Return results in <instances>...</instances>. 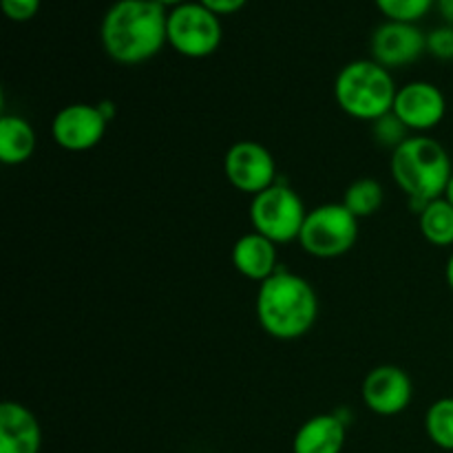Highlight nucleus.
Instances as JSON below:
<instances>
[{
  "instance_id": "1",
  "label": "nucleus",
  "mask_w": 453,
  "mask_h": 453,
  "mask_svg": "<svg viewBox=\"0 0 453 453\" xmlns=\"http://www.w3.org/2000/svg\"><path fill=\"white\" fill-rule=\"evenodd\" d=\"M166 22L168 12L157 0H115L102 18V49L118 65H144L168 44Z\"/></svg>"
},
{
  "instance_id": "2",
  "label": "nucleus",
  "mask_w": 453,
  "mask_h": 453,
  "mask_svg": "<svg viewBox=\"0 0 453 453\" xmlns=\"http://www.w3.org/2000/svg\"><path fill=\"white\" fill-rule=\"evenodd\" d=\"M255 314L268 336L277 341H296L317 323V290L301 274L279 268L273 277L259 283Z\"/></svg>"
},
{
  "instance_id": "3",
  "label": "nucleus",
  "mask_w": 453,
  "mask_h": 453,
  "mask_svg": "<svg viewBox=\"0 0 453 453\" xmlns=\"http://www.w3.org/2000/svg\"><path fill=\"white\" fill-rule=\"evenodd\" d=\"M389 173L418 212L425 203L445 197L453 164L441 142L429 135H411L389 157Z\"/></svg>"
},
{
  "instance_id": "4",
  "label": "nucleus",
  "mask_w": 453,
  "mask_h": 453,
  "mask_svg": "<svg viewBox=\"0 0 453 453\" xmlns=\"http://www.w3.org/2000/svg\"><path fill=\"white\" fill-rule=\"evenodd\" d=\"M398 87L392 71L372 58L352 60L336 73L334 100L345 115L361 122H374L392 113Z\"/></svg>"
},
{
  "instance_id": "5",
  "label": "nucleus",
  "mask_w": 453,
  "mask_h": 453,
  "mask_svg": "<svg viewBox=\"0 0 453 453\" xmlns=\"http://www.w3.org/2000/svg\"><path fill=\"white\" fill-rule=\"evenodd\" d=\"M248 215L255 233L264 234L277 246H283V243L299 242L308 208L292 186L277 181L252 197Z\"/></svg>"
},
{
  "instance_id": "6",
  "label": "nucleus",
  "mask_w": 453,
  "mask_h": 453,
  "mask_svg": "<svg viewBox=\"0 0 453 453\" xmlns=\"http://www.w3.org/2000/svg\"><path fill=\"white\" fill-rule=\"evenodd\" d=\"M358 219L343 203H321L308 211L299 243L310 257L336 259L357 246Z\"/></svg>"
},
{
  "instance_id": "7",
  "label": "nucleus",
  "mask_w": 453,
  "mask_h": 453,
  "mask_svg": "<svg viewBox=\"0 0 453 453\" xmlns=\"http://www.w3.org/2000/svg\"><path fill=\"white\" fill-rule=\"evenodd\" d=\"M168 47L190 60H202L212 56L224 40L221 18L203 7L197 0L177 4L168 12L166 22Z\"/></svg>"
},
{
  "instance_id": "8",
  "label": "nucleus",
  "mask_w": 453,
  "mask_h": 453,
  "mask_svg": "<svg viewBox=\"0 0 453 453\" xmlns=\"http://www.w3.org/2000/svg\"><path fill=\"white\" fill-rule=\"evenodd\" d=\"M224 175L233 188L250 197L277 184V162L261 142L239 140L226 150Z\"/></svg>"
},
{
  "instance_id": "9",
  "label": "nucleus",
  "mask_w": 453,
  "mask_h": 453,
  "mask_svg": "<svg viewBox=\"0 0 453 453\" xmlns=\"http://www.w3.org/2000/svg\"><path fill=\"white\" fill-rule=\"evenodd\" d=\"M109 119L102 115L97 104H66L53 115L51 137L60 149L69 153H84L91 150L104 140Z\"/></svg>"
},
{
  "instance_id": "10",
  "label": "nucleus",
  "mask_w": 453,
  "mask_h": 453,
  "mask_svg": "<svg viewBox=\"0 0 453 453\" xmlns=\"http://www.w3.org/2000/svg\"><path fill=\"white\" fill-rule=\"evenodd\" d=\"M370 53L372 60L389 71L414 65L427 53V34L416 22L385 20L372 34Z\"/></svg>"
},
{
  "instance_id": "11",
  "label": "nucleus",
  "mask_w": 453,
  "mask_h": 453,
  "mask_svg": "<svg viewBox=\"0 0 453 453\" xmlns=\"http://www.w3.org/2000/svg\"><path fill=\"white\" fill-rule=\"evenodd\" d=\"M394 115L416 135L434 131L441 127L447 115V97L434 82L414 80L405 87H398L394 100Z\"/></svg>"
},
{
  "instance_id": "12",
  "label": "nucleus",
  "mask_w": 453,
  "mask_h": 453,
  "mask_svg": "<svg viewBox=\"0 0 453 453\" xmlns=\"http://www.w3.org/2000/svg\"><path fill=\"white\" fill-rule=\"evenodd\" d=\"M363 405L376 416H398L411 405L414 383L410 374L398 365H379L367 372L361 385Z\"/></svg>"
},
{
  "instance_id": "13",
  "label": "nucleus",
  "mask_w": 453,
  "mask_h": 453,
  "mask_svg": "<svg viewBox=\"0 0 453 453\" xmlns=\"http://www.w3.org/2000/svg\"><path fill=\"white\" fill-rule=\"evenodd\" d=\"M42 429L27 405L4 401L0 405V453H40Z\"/></svg>"
},
{
  "instance_id": "14",
  "label": "nucleus",
  "mask_w": 453,
  "mask_h": 453,
  "mask_svg": "<svg viewBox=\"0 0 453 453\" xmlns=\"http://www.w3.org/2000/svg\"><path fill=\"white\" fill-rule=\"evenodd\" d=\"M277 248V243L270 242L268 237L250 230L234 242L233 250H230V261L242 277L264 283L279 270Z\"/></svg>"
},
{
  "instance_id": "15",
  "label": "nucleus",
  "mask_w": 453,
  "mask_h": 453,
  "mask_svg": "<svg viewBox=\"0 0 453 453\" xmlns=\"http://www.w3.org/2000/svg\"><path fill=\"white\" fill-rule=\"evenodd\" d=\"M348 438V423L336 411L305 420L292 438V453H341Z\"/></svg>"
},
{
  "instance_id": "16",
  "label": "nucleus",
  "mask_w": 453,
  "mask_h": 453,
  "mask_svg": "<svg viewBox=\"0 0 453 453\" xmlns=\"http://www.w3.org/2000/svg\"><path fill=\"white\" fill-rule=\"evenodd\" d=\"M38 137L29 119L22 115L4 113L0 118V162L4 166H20L35 153Z\"/></svg>"
},
{
  "instance_id": "17",
  "label": "nucleus",
  "mask_w": 453,
  "mask_h": 453,
  "mask_svg": "<svg viewBox=\"0 0 453 453\" xmlns=\"http://www.w3.org/2000/svg\"><path fill=\"white\" fill-rule=\"evenodd\" d=\"M420 234L436 248L453 246V203L447 197L425 203L418 212Z\"/></svg>"
},
{
  "instance_id": "18",
  "label": "nucleus",
  "mask_w": 453,
  "mask_h": 453,
  "mask_svg": "<svg viewBox=\"0 0 453 453\" xmlns=\"http://www.w3.org/2000/svg\"><path fill=\"white\" fill-rule=\"evenodd\" d=\"M383 202L385 188L380 186V181L372 180V177H361V180H354L352 184L345 188L343 202L341 203L361 221L365 219V217L376 215V212L383 208Z\"/></svg>"
},
{
  "instance_id": "19",
  "label": "nucleus",
  "mask_w": 453,
  "mask_h": 453,
  "mask_svg": "<svg viewBox=\"0 0 453 453\" xmlns=\"http://www.w3.org/2000/svg\"><path fill=\"white\" fill-rule=\"evenodd\" d=\"M425 434L442 451H453V396L438 398L425 414Z\"/></svg>"
},
{
  "instance_id": "20",
  "label": "nucleus",
  "mask_w": 453,
  "mask_h": 453,
  "mask_svg": "<svg viewBox=\"0 0 453 453\" xmlns=\"http://www.w3.org/2000/svg\"><path fill=\"white\" fill-rule=\"evenodd\" d=\"M374 4L385 20L418 22L436 7V0H374Z\"/></svg>"
},
{
  "instance_id": "21",
  "label": "nucleus",
  "mask_w": 453,
  "mask_h": 453,
  "mask_svg": "<svg viewBox=\"0 0 453 453\" xmlns=\"http://www.w3.org/2000/svg\"><path fill=\"white\" fill-rule=\"evenodd\" d=\"M372 137H374V142L380 149H388L394 153L403 142L410 140L411 131L396 118V115H394L392 111V113L383 115V118L372 122Z\"/></svg>"
},
{
  "instance_id": "22",
  "label": "nucleus",
  "mask_w": 453,
  "mask_h": 453,
  "mask_svg": "<svg viewBox=\"0 0 453 453\" xmlns=\"http://www.w3.org/2000/svg\"><path fill=\"white\" fill-rule=\"evenodd\" d=\"M427 53L441 62H453V27L441 25L427 34Z\"/></svg>"
},
{
  "instance_id": "23",
  "label": "nucleus",
  "mask_w": 453,
  "mask_h": 453,
  "mask_svg": "<svg viewBox=\"0 0 453 453\" xmlns=\"http://www.w3.org/2000/svg\"><path fill=\"white\" fill-rule=\"evenodd\" d=\"M40 3L42 0H0V7H3V13L9 20L27 22L40 12Z\"/></svg>"
},
{
  "instance_id": "24",
  "label": "nucleus",
  "mask_w": 453,
  "mask_h": 453,
  "mask_svg": "<svg viewBox=\"0 0 453 453\" xmlns=\"http://www.w3.org/2000/svg\"><path fill=\"white\" fill-rule=\"evenodd\" d=\"M197 3H202L203 7L211 9L212 13H217V16H233V13L242 12L243 7L248 4V0H197Z\"/></svg>"
},
{
  "instance_id": "25",
  "label": "nucleus",
  "mask_w": 453,
  "mask_h": 453,
  "mask_svg": "<svg viewBox=\"0 0 453 453\" xmlns=\"http://www.w3.org/2000/svg\"><path fill=\"white\" fill-rule=\"evenodd\" d=\"M436 9L447 25L453 27V0H436Z\"/></svg>"
},
{
  "instance_id": "26",
  "label": "nucleus",
  "mask_w": 453,
  "mask_h": 453,
  "mask_svg": "<svg viewBox=\"0 0 453 453\" xmlns=\"http://www.w3.org/2000/svg\"><path fill=\"white\" fill-rule=\"evenodd\" d=\"M97 106H100L102 115H104V118L109 119V122L115 118V104H113V102H111V100H102Z\"/></svg>"
},
{
  "instance_id": "27",
  "label": "nucleus",
  "mask_w": 453,
  "mask_h": 453,
  "mask_svg": "<svg viewBox=\"0 0 453 453\" xmlns=\"http://www.w3.org/2000/svg\"><path fill=\"white\" fill-rule=\"evenodd\" d=\"M445 279H447V286H449V290L453 292V252L449 255V259H447V265H445Z\"/></svg>"
},
{
  "instance_id": "28",
  "label": "nucleus",
  "mask_w": 453,
  "mask_h": 453,
  "mask_svg": "<svg viewBox=\"0 0 453 453\" xmlns=\"http://www.w3.org/2000/svg\"><path fill=\"white\" fill-rule=\"evenodd\" d=\"M159 4H164V7H177V4H184V3H188V0H157Z\"/></svg>"
},
{
  "instance_id": "29",
  "label": "nucleus",
  "mask_w": 453,
  "mask_h": 453,
  "mask_svg": "<svg viewBox=\"0 0 453 453\" xmlns=\"http://www.w3.org/2000/svg\"><path fill=\"white\" fill-rule=\"evenodd\" d=\"M445 197L453 203V175H451V180H449V186H447V190H445Z\"/></svg>"
}]
</instances>
